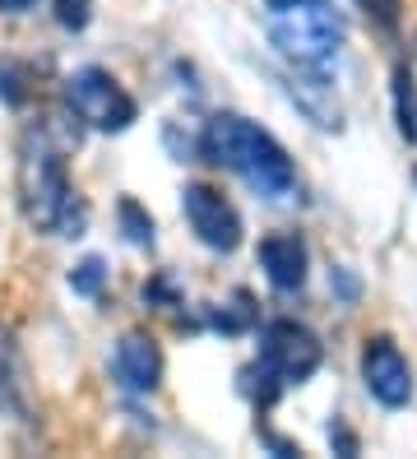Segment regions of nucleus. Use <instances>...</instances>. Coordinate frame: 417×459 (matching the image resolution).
Returning <instances> with one entry per match:
<instances>
[{
	"mask_svg": "<svg viewBox=\"0 0 417 459\" xmlns=\"http://www.w3.org/2000/svg\"><path fill=\"white\" fill-rule=\"evenodd\" d=\"M19 209L33 232L51 237H83L89 204L74 191L65 172V144L51 140L47 126H33L19 149Z\"/></svg>",
	"mask_w": 417,
	"mask_h": 459,
	"instance_id": "obj_1",
	"label": "nucleus"
},
{
	"mask_svg": "<svg viewBox=\"0 0 417 459\" xmlns=\"http://www.w3.org/2000/svg\"><path fill=\"white\" fill-rule=\"evenodd\" d=\"M200 153L213 168L237 172L250 191L265 195V200H283V195L297 191V168H292L288 149L278 144L269 130H260L256 121H246L237 112H218V117L204 121Z\"/></svg>",
	"mask_w": 417,
	"mask_h": 459,
	"instance_id": "obj_2",
	"label": "nucleus"
},
{
	"mask_svg": "<svg viewBox=\"0 0 417 459\" xmlns=\"http://www.w3.org/2000/svg\"><path fill=\"white\" fill-rule=\"evenodd\" d=\"M325 362V343L311 325H301V320L292 316H278L269 320V325L260 330V358L256 367H246L241 376H250V381H260V385H246L250 394H256V403H269L283 394L288 385H306L311 376L320 371Z\"/></svg>",
	"mask_w": 417,
	"mask_h": 459,
	"instance_id": "obj_3",
	"label": "nucleus"
},
{
	"mask_svg": "<svg viewBox=\"0 0 417 459\" xmlns=\"http://www.w3.org/2000/svg\"><path fill=\"white\" fill-rule=\"evenodd\" d=\"M269 38L292 65L329 70L343 47V19L334 14L329 0H306V5L269 10Z\"/></svg>",
	"mask_w": 417,
	"mask_h": 459,
	"instance_id": "obj_4",
	"label": "nucleus"
},
{
	"mask_svg": "<svg viewBox=\"0 0 417 459\" xmlns=\"http://www.w3.org/2000/svg\"><path fill=\"white\" fill-rule=\"evenodd\" d=\"M65 107L89 126V130H102V134H121L139 121V102L121 89L117 74H107L102 65H83L74 74H65Z\"/></svg>",
	"mask_w": 417,
	"mask_h": 459,
	"instance_id": "obj_5",
	"label": "nucleus"
},
{
	"mask_svg": "<svg viewBox=\"0 0 417 459\" xmlns=\"http://www.w3.org/2000/svg\"><path fill=\"white\" fill-rule=\"evenodd\" d=\"M181 209H186V223L190 232L204 241L209 251H222V255H232L241 247V213L237 204L218 191V186L209 181H190L186 191H181Z\"/></svg>",
	"mask_w": 417,
	"mask_h": 459,
	"instance_id": "obj_6",
	"label": "nucleus"
},
{
	"mask_svg": "<svg viewBox=\"0 0 417 459\" xmlns=\"http://www.w3.org/2000/svg\"><path fill=\"white\" fill-rule=\"evenodd\" d=\"M361 385L385 409H404L413 399V367L395 339H385V334L367 339V348H361Z\"/></svg>",
	"mask_w": 417,
	"mask_h": 459,
	"instance_id": "obj_7",
	"label": "nucleus"
},
{
	"mask_svg": "<svg viewBox=\"0 0 417 459\" xmlns=\"http://www.w3.org/2000/svg\"><path fill=\"white\" fill-rule=\"evenodd\" d=\"M283 93L316 130H343V102H339V93H334V84L325 79V70L292 65L283 74Z\"/></svg>",
	"mask_w": 417,
	"mask_h": 459,
	"instance_id": "obj_8",
	"label": "nucleus"
},
{
	"mask_svg": "<svg viewBox=\"0 0 417 459\" xmlns=\"http://www.w3.org/2000/svg\"><path fill=\"white\" fill-rule=\"evenodd\" d=\"M111 376L130 394H153L162 385V348L149 334H126L111 353Z\"/></svg>",
	"mask_w": 417,
	"mask_h": 459,
	"instance_id": "obj_9",
	"label": "nucleus"
},
{
	"mask_svg": "<svg viewBox=\"0 0 417 459\" xmlns=\"http://www.w3.org/2000/svg\"><path fill=\"white\" fill-rule=\"evenodd\" d=\"M260 269L278 292H301L306 269H311V251L297 232H269L260 241Z\"/></svg>",
	"mask_w": 417,
	"mask_h": 459,
	"instance_id": "obj_10",
	"label": "nucleus"
},
{
	"mask_svg": "<svg viewBox=\"0 0 417 459\" xmlns=\"http://www.w3.org/2000/svg\"><path fill=\"white\" fill-rule=\"evenodd\" d=\"M256 320H260V311H256V297L246 288L232 292V302L209 307V325L222 330V334H246V330H256Z\"/></svg>",
	"mask_w": 417,
	"mask_h": 459,
	"instance_id": "obj_11",
	"label": "nucleus"
},
{
	"mask_svg": "<svg viewBox=\"0 0 417 459\" xmlns=\"http://www.w3.org/2000/svg\"><path fill=\"white\" fill-rule=\"evenodd\" d=\"M117 219H121V232L130 247H153V213L139 204V200H121L117 204Z\"/></svg>",
	"mask_w": 417,
	"mask_h": 459,
	"instance_id": "obj_12",
	"label": "nucleus"
},
{
	"mask_svg": "<svg viewBox=\"0 0 417 459\" xmlns=\"http://www.w3.org/2000/svg\"><path fill=\"white\" fill-rule=\"evenodd\" d=\"M102 283H107V264H102V255H83V260L70 269V288H74L79 297H98Z\"/></svg>",
	"mask_w": 417,
	"mask_h": 459,
	"instance_id": "obj_13",
	"label": "nucleus"
},
{
	"mask_svg": "<svg viewBox=\"0 0 417 459\" xmlns=\"http://www.w3.org/2000/svg\"><path fill=\"white\" fill-rule=\"evenodd\" d=\"M144 307H158V311L181 307V283H177L172 274H153V279L144 283Z\"/></svg>",
	"mask_w": 417,
	"mask_h": 459,
	"instance_id": "obj_14",
	"label": "nucleus"
},
{
	"mask_svg": "<svg viewBox=\"0 0 417 459\" xmlns=\"http://www.w3.org/2000/svg\"><path fill=\"white\" fill-rule=\"evenodd\" d=\"M93 19V0H56V23L65 33H83Z\"/></svg>",
	"mask_w": 417,
	"mask_h": 459,
	"instance_id": "obj_15",
	"label": "nucleus"
},
{
	"mask_svg": "<svg viewBox=\"0 0 417 459\" xmlns=\"http://www.w3.org/2000/svg\"><path fill=\"white\" fill-rule=\"evenodd\" d=\"M19 403V371H14V353H10V343L0 339V413L14 409Z\"/></svg>",
	"mask_w": 417,
	"mask_h": 459,
	"instance_id": "obj_16",
	"label": "nucleus"
},
{
	"mask_svg": "<svg viewBox=\"0 0 417 459\" xmlns=\"http://www.w3.org/2000/svg\"><path fill=\"white\" fill-rule=\"evenodd\" d=\"M0 98H5L10 107H23L28 89H23V70L19 65H0Z\"/></svg>",
	"mask_w": 417,
	"mask_h": 459,
	"instance_id": "obj_17",
	"label": "nucleus"
},
{
	"mask_svg": "<svg viewBox=\"0 0 417 459\" xmlns=\"http://www.w3.org/2000/svg\"><path fill=\"white\" fill-rule=\"evenodd\" d=\"M361 10H367L371 23H380L385 33L399 29V0H361Z\"/></svg>",
	"mask_w": 417,
	"mask_h": 459,
	"instance_id": "obj_18",
	"label": "nucleus"
},
{
	"mask_svg": "<svg viewBox=\"0 0 417 459\" xmlns=\"http://www.w3.org/2000/svg\"><path fill=\"white\" fill-rule=\"evenodd\" d=\"M329 288L339 292L343 302H357V292H361V288H357V279L348 274V269H334V274H329Z\"/></svg>",
	"mask_w": 417,
	"mask_h": 459,
	"instance_id": "obj_19",
	"label": "nucleus"
},
{
	"mask_svg": "<svg viewBox=\"0 0 417 459\" xmlns=\"http://www.w3.org/2000/svg\"><path fill=\"white\" fill-rule=\"evenodd\" d=\"M38 0H0V14H23V10H33Z\"/></svg>",
	"mask_w": 417,
	"mask_h": 459,
	"instance_id": "obj_20",
	"label": "nucleus"
},
{
	"mask_svg": "<svg viewBox=\"0 0 417 459\" xmlns=\"http://www.w3.org/2000/svg\"><path fill=\"white\" fill-rule=\"evenodd\" d=\"M269 10H283V5H306V0H265Z\"/></svg>",
	"mask_w": 417,
	"mask_h": 459,
	"instance_id": "obj_21",
	"label": "nucleus"
}]
</instances>
